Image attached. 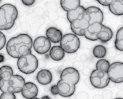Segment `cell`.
Listing matches in <instances>:
<instances>
[{
	"label": "cell",
	"mask_w": 123,
	"mask_h": 99,
	"mask_svg": "<svg viewBox=\"0 0 123 99\" xmlns=\"http://www.w3.org/2000/svg\"><path fill=\"white\" fill-rule=\"evenodd\" d=\"M32 39L28 34H20L11 38L6 42V49L9 56L13 58L31 53L32 48Z\"/></svg>",
	"instance_id": "1"
},
{
	"label": "cell",
	"mask_w": 123,
	"mask_h": 99,
	"mask_svg": "<svg viewBox=\"0 0 123 99\" xmlns=\"http://www.w3.org/2000/svg\"><path fill=\"white\" fill-rule=\"evenodd\" d=\"M17 8L11 4H4L0 6V31L11 29L18 18Z\"/></svg>",
	"instance_id": "2"
},
{
	"label": "cell",
	"mask_w": 123,
	"mask_h": 99,
	"mask_svg": "<svg viewBox=\"0 0 123 99\" xmlns=\"http://www.w3.org/2000/svg\"><path fill=\"white\" fill-rule=\"evenodd\" d=\"M25 83V79L21 75H13L7 79H0V91L2 93H18L21 92Z\"/></svg>",
	"instance_id": "3"
},
{
	"label": "cell",
	"mask_w": 123,
	"mask_h": 99,
	"mask_svg": "<svg viewBox=\"0 0 123 99\" xmlns=\"http://www.w3.org/2000/svg\"><path fill=\"white\" fill-rule=\"evenodd\" d=\"M39 62L37 57L31 53L20 57L17 60V67L19 71L25 75L35 72L38 68Z\"/></svg>",
	"instance_id": "4"
},
{
	"label": "cell",
	"mask_w": 123,
	"mask_h": 99,
	"mask_svg": "<svg viewBox=\"0 0 123 99\" xmlns=\"http://www.w3.org/2000/svg\"><path fill=\"white\" fill-rule=\"evenodd\" d=\"M60 47L65 53L71 54L74 53L80 49V40L77 36L73 33H68L63 36L60 41Z\"/></svg>",
	"instance_id": "5"
},
{
	"label": "cell",
	"mask_w": 123,
	"mask_h": 99,
	"mask_svg": "<svg viewBox=\"0 0 123 99\" xmlns=\"http://www.w3.org/2000/svg\"><path fill=\"white\" fill-rule=\"evenodd\" d=\"M91 84L96 89H104L110 83V79L107 72L94 70L89 77Z\"/></svg>",
	"instance_id": "6"
},
{
	"label": "cell",
	"mask_w": 123,
	"mask_h": 99,
	"mask_svg": "<svg viewBox=\"0 0 123 99\" xmlns=\"http://www.w3.org/2000/svg\"><path fill=\"white\" fill-rule=\"evenodd\" d=\"M89 25V19L87 15L85 13L78 19L70 23V29L73 34L75 35L77 37H82L85 35L86 30Z\"/></svg>",
	"instance_id": "7"
},
{
	"label": "cell",
	"mask_w": 123,
	"mask_h": 99,
	"mask_svg": "<svg viewBox=\"0 0 123 99\" xmlns=\"http://www.w3.org/2000/svg\"><path fill=\"white\" fill-rule=\"evenodd\" d=\"M110 81L114 83H122L123 82V63L122 62H115L110 65L107 71Z\"/></svg>",
	"instance_id": "8"
},
{
	"label": "cell",
	"mask_w": 123,
	"mask_h": 99,
	"mask_svg": "<svg viewBox=\"0 0 123 99\" xmlns=\"http://www.w3.org/2000/svg\"><path fill=\"white\" fill-rule=\"evenodd\" d=\"M32 47L38 54L47 53L51 48V43L44 36H39L32 42Z\"/></svg>",
	"instance_id": "9"
},
{
	"label": "cell",
	"mask_w": 123,
	"mask_h": 99,
	"mask_svg": "<svg viewBox=\"0 0 123 99\" xmlns=\"http://www.w3.org/2000/svg\"><path fill=\"white\" fill-rule=\"evenodd\" d=\"M60 78L61 80H63L76 86V84H77L80 81V76L77 70L73 67H68L62 70Z\"/></svg>",
	"instance_id": "10"
},
{
	"label": "cell",
	"mask_w": 123,
	"mask_h": 99,
	"mask_svg": "<svg viewBox=\"0 0 123 99\" xmlns=\"http://www.w3.org/2000/svg\"><path fill=\"white\" fill-rule=\"evenodd\" d=\"M56 86L58 91V95H60L62 97L68 98L72 96L75 93L76 86L74 84H72L70 83L60 79L58 82Z\"/></svg>",
	"instance_id": "11"
},
{
	"label": "cell",
	"mask_w": 123,
	"mask_h": 99,
	"mask_svg": "<svg viewBox=\"0 0 123 99\" xmlns=\"http://www.w3.org/2000/svg\"><path fill=\"white\" fill-rule=\"evenodd\" d=\"M85 13L89 19V25L95 23H103L104 13L101 9H100L98 7L89 6L85 8Z\"/></svg>",
	"instance_id": "12"
},
{
	"label": "cell",
	"mask_w": 123,
	"mask_h": 99,
	"mask_svg": "<svg viewBox=\"0 0 123 99\" xmlns=\"http://www.w3.org/2000/svg\"><path fill=\"white\" fill-rule=\"evenodd\" d=\"M39 89L37 86L31 82H25L21 91L23 97L25 99H32L36 98L38 95Z\"/></svg>",
	"instance_id": "13"
},
{
	"label": "cell",
	"mask_w": 123,
	"mask_h": 99,
	"mask_svg": "<svg viewBox=\"0 0 123 99\" xmlns=\"http://www.w3.org/2000/svg\"><path fill=\"white\" fill-rule=\"evenodd\" d=\"M103 24L99 23H95L90 24L85 33V37L90 41H96L98 40L97 35L101 30Z\"/></svg>",
	"instance_id": "14"
},
{
	"label": "cell",
	"mask_w": 123,
	"mask_h": 99,
	"mask_svg": "<svg viewBox=\"0 0 123 99\" xmlns=\"http://www.w3.org/2000/svg\"><path fill=\"white\" fill-rule=\"evenodd\" d=\"M63 36L61 30L55 27H50L46 31V37L51 41V43H59Z\"/></svg>",
	"instance_id": "15"
},
{
	"label": "cell",
	"mask_w": 123,
	"mask_h": 99,
	"mask_svg": "<svg viewBox=\"0 0 123 99\" xmlns=\"http://www.w3.org/2000/svg\"><path fill=\"white\" fill-rule=\"evenodd\" d=\"M36 79L40 84L48 85L52 82L53 75L50 70L47 69H42L39 70L37 72Z\"/></svg>",
	"instance_id": "16"
},
{
	"label": "cell",
	"mask_w": 123,
	"mask_h": 99,
	"mask_svg": "<svg viewBox=\"0 0 123 99\" xmlns=\"http://www.w3.org/2000/svg\"><path fill=\"white\" fill-rule=\"evenodd\" d=\"M113 37V32L109 27L105 26L103 24L101 30L97 35L98 40H99L102 43H107L111 40Z\"/></svg>",
	"instance_id": "17"
},
{
	"label": "cell",
	"mask_w": 123,
	"mask_h": 99,
	"mask_svg": "<svg viewBox=\"0 0 123 99\" xmlns=\"http://www.w3.org/2000/svg\"><path fill=\"white\" fill-rule=\"evenodd\" d=\"M49 52V56L54 61H61L65 57V51L60 46H54L51 48Z\"/></svg>",
	"instance_id": "18"
},
{
	"label": "cell",
	"mask_w": 123,
	"mask_h": 99,
	"mask_svg": "<svg viewBox=\"0 0 123 99\" xmlns=\"http://www.w3.org/2000/svg\"><path fill=\"white\" fill-rule=\"evenodd\" d=\"M85 8L83 6L80 5V6L76 8L75 9H73V10H71L67 12V19L70 23L73 21L80 18L85 13Z\"/></svg>",
	"instance_id": "19"
},
{
	"label": "cell",
	"mask_w": 123,
	"mask_h": 99,
	"mask_svg": "<svg viewBox=\"0 0 123 99\" xmlns=\"http://www.w3.org/2000/svg\"><path fill=\"white\" fill-rule=\"evenodd\" d=\"M109 11L115 16L123 15V0H113L111 4L108 6Z\"/></svg>",
	"instance_id": "20"
},
{
	"label": "cell",
	"mask_w": 123,
	"mask_h": 99,
	"mask_svg": "<svg viewBox=\"0 0 123 99\" xmlns=\"http://www.w3.org/2000/svg\"><path fill=\"white\" fill-rule=\"evenodd\" d=\"M81 1L80 0H61L60 1L61 6L66 12L75 9L80 6Z\"/></svg>",
	"instance_id": "21"
},
{
	"label": "cell",
	"mask_w": 123,
	"mask_h": 99,
	"mask_svg": "<svg viewBox=\"0 0 123 99\" xmlns=\"http://www.w3.org/2000/svg\"><path fill=\"white\" fill-rule=\"evenodd\" d=\"M115 47L116 49L120 51H123V28H120L117 31L115 40Z\"/></svg>",
	"instance_id": "22"
},
{
	"label": "cell",
	"mask_w": 123,
	"mask_h": 99,
	"mask_svg": "<svg viewBox=\"0 0 123 99\" xmlns=\"http://www.w3.org/2000/svg\"><path fill=\"white\" fill-rule=\"evenodd\" d=\"M107 54V49L104 46L101 44L96 45L93 49V55L95 58L98 59L104 58Z\"/></svg>",
	"instance_id": "23"
},
{
	"label": "cell",
	"mask_w": 123,
	"mask_h": 99,
	"mask_svg": "<svg viewBox=\"0 0 123 99\" xmlns=\"http://www.w3.org/2000/svg\"><path fill=\"white\" fill-rule=\"evenodd\" d=\"M13 75V68L9 65H2L0 67V79H7Z\"/></svg>",
	"instance_id": "24"
},
{
	"label": "cell",
	"mask_w": 123,
	"mask_h": 99,
	"mask_svg": "<svg viewBox=\"0 0 123 99\" xmlns=\"http://www.w3.org/2000/svg\"><path fill=\"white\" fill-rule=\"evenodd\" d=\"M110 63L108 60L102 58L98 60L96 63V69L100 71H103L105 72H107L108 70L110 67Z\"/></svg>",
	"instance_id": "25"
},
{
	"label": "cell",
	"mask_w": 123,
	"mask_h": 99,
	"mask_svg": "<svg viewBox=\"0 0 123 99\" xmlns=\"http://www.w3.org/2000/svg\"><path fill=\"white\" fill-rule=\"evenodd\" d=\"M0 99H16L15 93L3 92L0 95Z\"/></svg>",
	"instance_id": "26"
},
{
	"label": "cell",
	"mask_w": 123,
	"mask_h": 99,
	"mask_svg": "<svg viewBox=\"0 0 123 99\" xmlns=\"http://www.w3.org/2000/svg\"><path fill=\"white\" fill-rule=\"evenodd\" d=\"M6 44V38L5 35L0 31V50L3 49Z\"/></svg>",
	"instance_id": "27"
},
{
	"label": "cell",
	"mask_w": 123,
	"mask_h": 99,
	"mask_svg": "<svg viewBox=\"0 0 123 99\" xmlns=\"http://www.w3.org/2000/svg\"><path fill=\"white\" fill-rule=\"evenodd\" d=\"M97 1L104 6H108L113 1V0H98Z\"/></svg>",
	"instance_id": "28"
},
{
	"label": "cell",
	"mask_w": 123,
	"mask_h": 99,
	"mask_svg": "<svg viewBox=\"0 0 123 99\" xmlns=\"http://www.w3.org/2000/svg\"><path fill=\"white\" fill-rule=\"evenodd\" d=\"M50 91H51V93L53 95H54V96L58 95V88H57L56 84L53 85V86L51 87Z\"/></svg>",
	"instance_id": "29"
},
{
	"label": "cell",
	"mask_w": 123,
	"mask_h": 99,
	"mask_svg": "<svg viewBox=\"0 0 123 99\" xmlns=\"http://www.w3.org/2000/svg\"><path fill=\"white\" fill-rule=\"evenodd\" d=\"M21 1L25 6H32L35 3V0H22Z\"/></svg>",
	"instance_id": "30"
},
{
	"label": "cell",
	"mask_w": 123,
	"mask_h": 99,
	"mask_svg": "<svg viewBox=\"0 0 123 99\" xmlns=\"http://www.w3.org/2000/svg\"><path fill=\"white\" fill-rule=\"evenodd\" d=\"M41 99H50V98H49V96H43Z\"/></svg>",
	"instance_id": "31"
},
{
	"label": "cell",
	"mask_w": 123,
	"mask_h": 99,
	"mask_svg": "<svg viewBox=\"0 0 123 99\" xmlns=\"http://www.w3.org/2000/svg\"><path fill=\"white\" fill-rule=\"evenodd\" d=\"M123 99V98H116V99Z\"/></svg>",
	"instance_id": "32"
},
{
	"label": "cell",
	"mask_w": 123,
	"mask_h": 99,
	"mask_svg": "<svg viewBox=\"0 0 123 99\" xmlns=\"http://www.w3.org/2000/svg\"><path fill=\"white\" fill-rule=\"evenodd\" d=\"M39 99V98H37V97H36V98H34V99Z\"/></svg>",
	"instance_id": "33"
}]
</instances>
